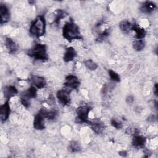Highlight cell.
I'll list each match as a JSON object with an SVG mask.
<instances>
[{"label":"cell","instance_id":"ac0fdd59","mask_svg":"<svg viewBox=\"0 0 158 158\" xmlns=\"http://www.w3.org/2000/svg\"><path fill=\"white\" fill-rule=\"evenodd\" d=\"M131 27L132 25H131L130 22L128 20H122L119 25L120 29L123 33H128L131 30Z\"/></svg>","mask_w":158,"mask_h":158},{"label":"cell","instance_id":"5bb4252c","mask_svg":"<svg viewBox=\"0 0 158 158\" xmlns=\"http://www.w3.org/2000/svg\"><path fill=\"white\" fill-rule=\"evenodd\" d=\"M91 124L92 130L97 134H99L102 132V131L104 129V124L99 121V120H96L93 122H89Z\"/></svg>","mask_w":158,"mask_h":158},{"label":"cell","instance_id":"30bf717a","mask_svg":"<svg viewBox=\"0 0 158 158\" xmlns=\"http://www.w3.org/2000/svg\"><path fill=\"white\" fill-rule=\"evenodd\" d=\"M0 16H1V24L7 22L10 19V13L8 8L4 4L0 6Z\"/></svg>","mask_w":158,"mask_h":158},{"label":"cell","instance_id":"52a82bcc","mask_svg":"<svg viewBox=\"0 0 158 158\" xmlns=\"http://www.w3.org/2000/svg\"><path fill=\"white\" fill-rule=\"evenodd\" d=\"M65 85L70 89H77L80 85L78 78L73 75H69L65 77Z\"/></svg>","mask_w":158,"mask_h":158},{"label":"cell","instance_id":"5b68a950","mask_svg":"<svg viewBox=\"0 0 158 158\" xmlns=\"http://www.w3.org/2000/svg\"><path fill=\"white\" fill-rule=\"evenodd\" d=\"M44 117L42 111L40 110L39 112L35 115L33 120V127L36 130H43L45 128V125L44 123Z\"/></svg>","mask_w":158,"mask_h":158},{"label":"cell","instance_id":"7c38bea8","mask_svg":"<svg viewBox=\"0 0 158 158\" xmlns=\"http://www.w3.org/2000/svg\"><path fill=\"white\" fill-rule=\"evenodd\" d=\"M76 56L77 52L75 49L72 47H69L65 50L63 59L65 62H69L72 61L76 57Z\"/></svg>","mask_w":158,"mask_h":158},{"label":"cell","instance_id":"e0dca14e","mask_svg":"<svg viewBox=\"0 0 158 158\" xmlns=\"http://www.w3.org/2000/svg\"><path fill=\"white\" fill-rule=\"evenodd\" d=\"M131 30L135 31L136 38L137 40H142L144 38L146 35V31L143 28L138 26V25H133L131 27Z\"/></svg>","mask_w":158,"mask_h":158},{"label":"cell","instance_id":"2e32d148","mask_svg":"<svg viewBox=\"0 0 158 158\" xmlns=\"http://www.w3.org/2000/svg\"><path fill=\"white\" fill-rule=\"evenodd\" d=\"M17 93V90L15 86H7L4 88V94L5 98L9 99Z\"/></svg>","mask_w":158,"mask_h":158},{"label":"cell","instance_id":"f1b7e54d","mask_svg":"<svg viewBox=\"0 0 158 158\" xmlns=\"http://www.w3.org/2000/svg\"><path fill=\"white\" fill-rule=\"evenodd\" d=\"M134 101V97L131 95H130L128 96L127 97V99H126V102L127 103H128V104H131Z\"/></svg>","mask_w":158,"mask_h":158},{"label":"cell","instance_id":"4316f807","mask_svg":"<svg viewBox=\"0 0 158 158\" xmlns=\"http://www.w3.org/2000/svg\"><path fill=\"white\" fill-rule=\"evenodd\" d=\"M126 133L129 135H132L133 136L138 135L139 133V130L136 128L129 127L126 130Z\"/></svg>","mask_w":158,"mask_h":158},{"label":"cell","instance_id":"8992f818","mask_svg":"<svg viewBox=\"0 0 158 158\" xmlns=\"http://www.w3.org/2000/svg\"><path fill=\"white\" fill-rule=\"evenodd\" d=\"M57 98L63 106L67 105L70 102V98L69 95V91L67 90H59L57 92Z\"/></svg>","mask_w":158,"mask_h":158},{"label":"cell","instance_id":"f546056e","mask_svg":"<svg viewBox=\"0 0 158 158\" xmlns=\"http://www.w3.org/2000/svg\"><path fill=\"white\" fill-rule=\"evenodd\" d=\"M118 154L122 157H126L127 156V152L126 151H121L118 152Z\"/></svg>","mask_w":158,"mask_h":158},{"label":"cell","instance_id":"83f0119b","mask_svg":"<svg viewBox=\"0 0 158 158\" xmlns=\"http://www.w3.org/2000/svg\"><path fill=\"white\" fill-rule=\"evenodd\" d=\"M21 103L26 107H28L30 106V102L28 101V98L22 96L21 98Z\"/></svg>","mask_w":158,"mask_h":158},{"label":"cell","instance_id":"603a6c76","mask_svg":"<svg viewBox=\"0 0 158 158\" xmlns=\"http://www.w3.org/2000/svg\"><path fill=\"white\" fill-rule=\"evenodd\" d=\"M84 63L87 69H88L90 70H95L98 68V65L91 59L85 61Z\"/></svg>","mask_w":158,"mask_h":158},{"label":"cell","instance_id":"6da1fadb","mask_svg":"<svg viewBox=\"0 0 158 158\" xmlns=\"http://www.w3.org/2000/svg\"><path fill=\"white\" fill-rule=\"evenodd\" d=\"M63 36L69 41L82 39L78 25L72 20L67 22L62 28Z\"/></svg>","mask_w":158,"mask_h":158},{"label":"cell","instance_id":"d6986e66","mask_svg":"<svg viewBox=\"0 0 158 158\" xmlns=\"http://www.w3.org/2000/svg\"><path fill=\"white\" fill-rule=\"evenodd\" d=\"M69 149L71 152H78L81 150L79 143L75 141H72L69 144Z\"/></svg>","mask_w":158,"mask_h":158},{"label":"cell","instance_id":"277c9868","mask_svg":"<svg viewBox=\"0 0 158 158\" xmlns=\"http://www.w3.org/2000/svg\"><path fill=\"white\" fill-rule=\"evenodd\" d=\"M91 110V107L89 106H82L79 107L77 110V119L78 122H86L89 123L88 121V114Z\"/></svg>","mask_w":158,"mask_h":158},{"label":"cell","instance_id":"8fae6325","mask_svg":"<svg viewBox=\"0 0 158 158\" xmlns=\"http://www.w3.org/2000/svg\"><path fill=\"white\" fill-rule=\"evenodd\" d=\"M5 46L10 54H14L18 50L17 45L10 38H6L5 39Z\"/></svg>","mask_w":158,"mask_h":158},{"label":"cell","instance_id":"44dd1931","mask_svg":"<svg viewBox=\"0 0 158 158\" xmlns=\"http://www.w3.org/2000/svg\"><path fill=\"white\" fill-rule=\"evenodd\" d=\"M67 13L65 10L62 9H58L55 15V20H54L55 23H56V24L58 25L60 19L64 18L65 16H67Z\"/></svg>","mask_w":158,"mask_h":158},{"label":"cell","instance_id":"9a60e30c","mask_svg":"<svg viewBox=\"0 0 158 158\" xmlns=\"http://www.w3.org/2000/svg\"><path fill=\"white\" fill-rule=\"evenodd\" d=\"M146 143L145 137L140 135H135L132 140V144L136 148H143Z\"/></svg>","mask_w":158,"mask_h":158},{"label":"cell","instance_id":"484cf974","mask_svg":"<svg viewBox=\"0 0 158 158\" xmlns=\"http://www.w3.org/2000/svg\"><path fill=\"white\" fill-rule=\"evenodd\" d=\"M111 125L117 129H120L122 128V123L120 121L117 120L115 118L111 120Z\"/></svg>","mask_w":158,"mask_h":158},{"label":"cell","instance_id":"4dcf8cb0","mask_svg":"<svg viewBox=\"0 0 158 158\" xmlns=\"http://www.w3.org/2000/svg\"><path fill=\"white\" fill-rule=\"evenodd\" d=\"M154 94L156 96L157 95V84L156 83L154 85Z\"/></svg>","mask_w":158,"mask_h":158},{"label":"cell","instance_id":"7402d4cb","mask_svg":"<svg viewBox=\"0 0 158 158\" xmlns=\"http://www.w3.org/2000/svg\"><path fill=\"white\" fill-rule=\"evenodd\" d=\"M145 46V43L143 40H136L133 42V48L136 51H141Z\"/></svg>","mask_w":158,"mask_h":158},{"label":"cell","instance_id":"4fadbf2b","mask_svg":"<svg viewBox=\"0 0 158 158\" xmlns=\"http://www.w3.org/2000/svg\"><path fill=\"white\" fill-rule=\"evenodd\" d=\"M156 9V6L151 1H146L140 7V10L144 13H149Z\"/></svg>","mask_w":158,"mask_h":158},{"label":"cell","instance_id":"d4e9b609","mask_svg":"<svg viewBox=\"0 0 158 158\" xmlns=\"http://www.w3.org/2000/svg\"><path fill=\"white\" fill-rule=\"evenodd\" d=\"M109 34V29H106L103 32H102L99 36H98V38H97V41L99 42L102 41Z\"/></svg>","mask_w":158,"mask_h":158},{"label":"cell","instance_id":"ffe728a7","mask_svg":"<svg viewBox=\"0 0 158 158\" xmlns=\"http://www.w3.org/2000/svg\"><path fill=\"white\" fill-rule=\"evenodd\" d=\"M37 95V90L35 86H31L22 96L27 98H35Z\"/></svg>","mask_w":158,"mask_h":158},{"label":"cell","instance_id":"9c48e42d","mask_svg":"<svg viewBox=\"0 0 158 158\" xmlns=\"http://www.w3.org/2000/svg\"><path fill=\"white\" fill-rule=\"evenodd\" d=\"M10 113V108L8 101L6 102L1 106L0 109V117L2 122H5L7 120Z\"/></svg>","mask_w":158,"mask_h":158},{"label":"cell","instance_id":"ba28073f","mask_svg":"<svg viewBox=\"0 0 158 158\" xmlns=\"http://www.w3.org/2000/svg\"><path fill=\"white\" fill-rule=\"evenodd\" d=\"M30 82L38 88H43L46 85L45 79L37 75H31L30 78Z\"/></svg>","mask_w":158,"mask_h":158},{"label":"cell","instance_id":"7a4b0ae2","mask_svg":"<svg viewBox=\"0 0 158 158\" xmlns=\"http://www.w3.org/2000/svg\"><path fill=\"white\" fill-rule=\"evenodd\" d=\"M46 22L44 17L39 15L31 23L30 28V32L33 36L39 38L44 34Z\"/></svg>","mask_w":158,"mask_h":158},{"label":"cell","instance_id":"3957f363","mask_svg":"<svg viewBox=\"0 0 158 158\" xmlns=\"http://www.w3.org/2000/svg\"><path fill=\"white\" fill-rule=\"evenodd\" d=\"M28 55L33 57L36 60L41 61H45L48 59L46 45L39 43L35 45V46L30 50Z\"/></svg>","mask_w":158,"mask_h":158},{"label":"cell","instance_id":"cb8c5ba5","mask_svg":"<svg viewBox=\"0 0 158 158\" xmlns=\"http://www.w3.org/2000/svg\"><path fill=\"white\" fill-rule=\"evenodd\" d=\"M109 73V75L110 76V78L113 80L115 81L116 82H120V77L119 76V75L116 73L115 71L112 70H109L108 71Z\"/></svg>","mask_w":158,"mask_h":158}]
</instances>
